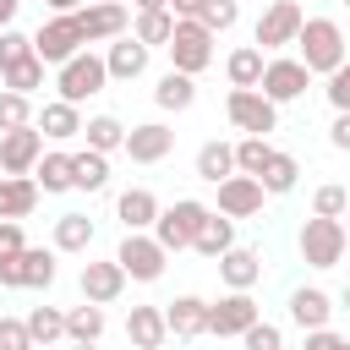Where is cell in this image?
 Returning <instances> with one entry per match:
<instances>
[{
    "label": "cell",
    "mask_w": 350,
    "mask_h": 350,
    "mask_svg": "<svg viewBox=\"0 0 350 350\" xmlns=\"http://www.w3.org/2000/svg\"><path fill=\"white\" fill-rule=\"evenodd\" d=\"M295 60H301L312 77H334V71L350 60L345 27H339L334 16H306V22H301V38H295Z\"/></svg>",
    "instance_id": "6da1fadb"
},
{
    "label": "cell",
    "mask_w": 350,
    "mask_h": 350,
    "mask_svg": "<svg viewBox=\"0 0 350 350\" xmlns=\"http://www.w3.org/2000/svg\"><path fill=\"white\" fill-rule=\"evenodd\" d=\"M109 88V66H104V55H93V49H82L77 60H66L60 71H55V98H66V104H88L93 93H104Z\"/></svg>",
    "instance_id": "7a4b0ae2"
},
{
    "label": "cell",
    "mask_w": 350,
    "mask_h": 350,
    "mask_svg": "<svg viewBox=\"0 0 350 350\" xmlns=\"http://www.w3.org/2000/svg\"><path fill=\"white\" fill-rule=\"evenodd\" d=\"M213 208L208 202H197V197H175L164 213H159V224H153V241L175 257V252H186L191 241H197V230H202V219H208Z\"/></svg>",
    "instance_id": "3957f363"
},
{
    "label": "cell",
    "mask_w": 350,
    "mask_h": 350,
    "mask_svg": "<svg viewBox=\"0 0 350 350\" xmlns=\"http://www.w3.org/2000/svg\"><path fill=\"white\" fill-rule=\"evenodd\" d=\"M301 22H306L301 0H268V5H262V16H257L252 44H257L262 55H279V49H290V44L301 38Z\"/></svg>",
    "instance_id": "277c9868"
},
{
    "label": "cell",
    "mask_w": 350,
    "mask_h": 350,
    "mask_svg": "<svg viewBox=\"0 0 350 350\" xmlns=\"http://www.w3.org/2000/svg\"><path fill=\"white\" fill-rule=\"evenodd\" d=\"M350 252H345V219H306L301 224V262L306 268H339Z\"/></svg>",
    "instance_id": "5b68a950"
},
{
    "label": "cell",
    "mask_w": 350,
    "mask_h": 350,
    "mask_svg": "<svg viewBox=\"0 0 350 350\" xmlns=\"http://www.w3.org/2000/svg\"><path fill=\"white\" fill-rule=\"evenodd\" d=\"M88 49V38H82V27H77V16H49V22H38V33H33V55L44 60V66H66V60H77Z\"/></svg>",
    "instance_id": "8992f818"
},
{
    "label": "cell",
    "mask_w": 350,
    "mask_h": 350,
    "mask_svg": "<svg viewBox=\"0 0 350 350\" xmlns=\"http://www.w3.org/2000/svg\"><path fill=\"white\" fill-rule=\"evenodd\" d=\"M208 66H213V33L202 22H175V33H170V71L202 77Z\"/></svg>",
    "instance_id": "52a82bcc"
},
{
    "label": "cell",
    "mask_w": 350,
    "mask_h": 350,
    "mask_svg": "<svg viewBox=\"0 0 350 350\" xmlns=\"http://www.w3.org/2000/svg\"><path fill=\"white\" fill-rule=\"evenodd\" d=\"M224 115H230V126L246 131V137H268V131H279V104H268L257 88H230Z\"/></svg>",
    "instance_id": "ba28073f"
},
{
    "label": "cell",
    "mask_w": 350,
    "mask_h": 350,
    "mask_svg": "<svg viewBox=\"0 0 350 350\" xmlns=\"http://www.w3.org/2000/svg\"><path fill=\"white\" fill-rule=\"evenodd\" d=\"M115 262L126 268V279H137V284H153V279H164V268H170V252L153 241V230H142V235H126V241L115 246Z\"/></svg>",
    "instance_id": "9c48e42d"
},
{
    "label": "cell",
    "mask_w": 350,
    "mask_h": 350,
    "mask_svg": "<svg viewBox=\"0 0 350 350\" xmlns=\"http://www.w3.org/2000/svg\"><path fill=\"white\" fill-rule=\"evenodd\" d=\"M55 284V252L27 246L16 257H0V290H49Z\"/></svg>",
    "instance_id": "30bf717a"
},
{
    "label": "cell",
    "mask_w": 350,
    "mask_h": 350,
    "mask_svg": "<svg viewBox=\"0 0 350 350\" xmlns=\"http://www.w3.org/2000/svg\"><path fill=\"white\" fill-rule=\"evenodd\" d=\"M306 88H312V71H306L295 55H268L262 82H257V93H262L268 104H295Z\"/></svg>",
    "instance_id": "8fae6325"
},
{
    "label": "cell",
    "mask_w": 350,
    "mask_h": 350,
    "mask_svg": "<svg viewBox=\"0 0 350 350\" xmlns=\"http://www.w3.org/2000/svg\"><path fill=\"white\" fill-rule=\"evenodd\" d=\"M252 323H262L252 290H224L219 301H208V334H219V339H241Z\"/></svg>",
    "instance_id": "7c38bea8"
},
{
    "label": "cell",
    "mask_w": 350,
    "mask_h": 350,
    "mask_svg": "<svg viewBox=\"0 0 350 350\" xmlns=\"http://www.w3.org/2000/svg\"><path fill=\"white\" fill-rule=\"evenodd\" d=\"M77 27H82L88 44H115V38L131 33V11H126L120 0H88V5L77 11Z\"/></svg>",
    "instance_id": "4fadbf2b"
},
{
    "label": "cell",
    "mask_w": 350,
    "mask_h": 350,
    "mask_svg": "<svg viewBox=\"0 0 350 350\" xmlns=\"http://www.w3.org/2000/svg\"><path fill=\"white\" fill-rule=\"evenodd\" d=\"M44 159V131L22 126V131H0V175H33Z\"/></svg>",
    "instance_id": "5bb4252c"
},
{
    "label": "cell",
    "mask_w": 350,
    "mask_h": 350,
    "mask_svg": "<svg viewBox=\"0 0 350 350\" xmlns=\"http://www.w3.org/2000/svg\"><path fill=\"white\" fill-rule=\"evenodd\" d=\"M170 153H175V131H170L164 120H142V126L126 131V159H131V164H159V159H170Z\"/></svg>",
    "instance_id": "9a60e30c"
},
{
    "label": "cell",
    "mask_w": 350,
    "mask_h": 350,
    "mask_svg": "<svg viewBox=\"0 0 350 350\" xmlns=\"http://www.w3.org/2000/svg\"><path fill=\"white\" fill-rule=\"evenodd\" d=\"M262 202H268V191H262V180H252V175H230V180L219 186V213H224V219H257Z\"/></svg>",
    "instance_id": "2e32d148"
},
{
    "label": "cell",
    "mask_w": 350,
    "mask_h": 350,
    "mask_svg": "<svg viewBox=\"0 0 350 350\" xmlns=\"http://www.w3.org/2000/svg\"><path fill=\"white\" fill-rule=\"evenodd\" d=\"M328 317H334V295H328V290H317V284H295V290H290V323H295L301 334L328 328Z\"/></svg>",
    "instance_id": "e0dca14e"
},
{
    "label": "cell",
    "mask_w": 350,
    "mask_h": 350,
    "mask_svg": "<svg viewBox=\"0 0 350 350\" xmlns=\"http://www.w3.org/2000/svg\"><path fill=\"white\" fill-rule=\"evenodd\" d=\"M159 197L148 191V186H126L120 197H115V219L126 224V235H142V230H153L159 224Z\"/></svg>",
    "instance_id": "ac0fdd59"
},
{
    "label": "cell",
    "mask_w": 350,
    "mask_h": 350,
    "mask_svg": "<svg viewBox=\"0 0 350 350\" xmlns=\"http://www.w3.org/2000/svg\"><path fill=\"white\" fill-rule=\"evenodd\" d=\"M126 339H131V350H164L170 345L164 306H131L126 312Z\"/></svg>",
    "instance_id": "d6986e66"
},
{
    "label": "cell",
    "mask_w": 350,
    "mask_h": 350,
    "mask_svg": "<svg viewBox=\"0 0 350 350\" xmlns=\"http://www.w3.org/2000/svg\"><path fill=\"white\" fill-rule=\"evenodd\" d=\"M120 290H126V268L109 257V262H82V295L93 301V306H109V301H120Z\"/></svg>",
    "instance_id": "ffe728a7"
},
{
    "label": "cell",
    "mask_w": 350,
    "mask_h": 350,
    "mask_svg": "<svg viewBox=\"0 0 350 350\" xmlns=\"http://www.w3.org/2000/svg\"><path fill=\"white\" fill-rule=\"evenodd\" d=\"M164 323H170V339H197V334H208V301L202 295H175L170 306H164Z\"/></svg>",
    "instance_id": "44dd1931"
},
{
    "label": "cell",
    "mask_w": 350,
    "mask_h": 350,
    "mask_svg": "<svg viewBox=\"0 0 350 350\" xmlns=\"http://www.w3.org/2000/svg\"><path fill=\"white\" fill-rule=\"evenodd\" d=\"M148 55H153V49H148V44H137L131 33H126V38H115V44L104 49V66H109V82H137V77L148 71Z\"/></svg>",
    "instance_id": "7402d4cb"
},
{
    "label": "cell",
    "mask_w": 350,
    "mask_h": 350,
    "mask_svg": "<svg viewBox=\"0 0 350 350\" xmlns=\"http://www.w3.org/2000/svg\"><path fill=\"white\" fill-rule=\"evenodd\" d=\"M38 131H44V142H71V137H82V109L77 104H66V98H49L44 109H38V120H33Z\"/></svg>",
    "instance_id": "603a6c76"
},
{
    "label": "cell",
    "mask_w": 350,
    "mask_h": 350,
    "mask_svg": "<svg viewBox=\"0 0 350 350\" xmlns=\"http://www.w3.org/2000/svg\"><path fill=\"white\" fill-rule=\"evenodd\" d=\"M38 180L33 175H0V219H11V224H22L33 208H38Z\"/></svg>",
    "instance_id": "cb8c5ba5"
},
{
    "label": "cell",
    "mask_w": 350,
    "mask_h": 350,
    "mask_svg": "<svg viewBox=\"0 0 350 350\" xmlns=\"http://www.w3.org/2000/svg\"><path fill=\"white\" fill-rule=\"evenodd\" d=\"M219 279H224V290H252V284L262 279V252L230 246V252L219 257Z\"/></svg>",
    "instance_id": "d4e9b609"
},
{
    "label": "cell",
    "mask_w": 350,
    "mask_h": 350,
    "mask_svg": "<svg viewBox=\"0 0 350 350\" xmlns=\"http://www.w3.org/2000/svg\"><path fill=\"white\" fill-rule=\"evenodd\" d=\"M191 170H197V180H208V186H224V180L235 175V142H219V137L202 142Z\"/></svg>",
    "instance_id": "484cf974"
},
{
    "label": "cell",
    "mask_w": 350,
    "mask_h": 350,
    "mask_svg": "<svg viewBox=\"0 0 350 350\" xmlns=\"http://www.w3.org/2000/svg\"><path fill=\"white\" fill-rule=\"evenodd\" d=\"M153 104L170 109V115H186V109L197 104V77H186V71H164L159 88H153Z\"/></svg>",
    "instance_id": "4316f807"
},
{
    "label": "cell",
    "mask_w": 350,
    "mask_h": 350,
    "mask_svg": "<svg viewBox=\"0 0 350 350\" xmlns=\"http://www.w3.org/2000/svg\"><path fill=\"white\" fill-rule=\"evenodd\" d=\"M33 180H38V191H49V197H60V191H77V170H71V153H44L38 159V170H33Z\"/></svg>",
    "instance_id": "83f0119b"
},
{
    "label": "cell",
    "mask_w": 350,
    "mask_h": 350,
    "mask_svg": "<svg viewBox=\"0 0 350 350\" xmlns=\"http://www.w3.org/2000/svg\"><path fill=\"white\" fill-rule=\"evenodd\" d=\"M230 246H235V219H224V213L213 208V213L202 219V230H197L191 252H202V257H213V262H219V257H224Z\"/></svg>",
    "instance_id": "f1b7e54d"
},
{
    "label": "cell",
    "mask_w": 350,
    "mask_h": 350,
    "mask_svg": "<svg viewBox=\"0 0 350 350\" xmlns=\"http://www.w3.org/2000/svg\"><path fill=\"white\" fill-rule=\"evenodd\" d=\"M262 66H268V55H262L257 44H241V49H230L224 77H230V88H257V82H262Z\"/></svg>",
    "instance_id": "f546056e"
},
{
    "label": "cell",
    "mask_w": 350,
    "mask_h": 350,
    "mask_svg": "<svg viewBox=\"0 0 350 350\" xmlns=\"http://www.w3.org/2000/svg\"><path fill=\"white\" fill-rule=\"evenodd\" d=\"M170 33H175V11H137L131 16V38L148 49H170Z\"/></svg>",
    "instance_id": "4dcf8cb0"
},
{
    "label": "cell",
    "mask_w": 350,
    "mask_h": 350,
    "mask_svg": "<svg viewBox=\"0 0 350 350\" xmlns=\"http://www.w3.org/2000/svg\"><path fill=\"white\" fill-rule=\"evenodd\" d=\"M126 131L131 126H120L115 115H88V126H82V137H88L93 153H126Z\"/></svg>",
    "instance_id": "1f68e13d"
},
{
    "label": "cell",
    "mask_w": 350,
    "mask_h": 350,
    "mask_svg": "<svg viewBox=\"0 0 350 350\" xmlns=\"http://www.w3.org/2000/svg\"><path fill=\"white\" fill-rule=\"evenodd\" d=\"M66 339H71V345H98V339H104V306H93V301L71 306V312H66Z\"/></svg>",
    "instance_id": "d6a6232c"
},
{
    "label": "cell",
    "mask_w": 350,
    "mask_h": 350,
    "mask_svg": "<svg viewBox=\"0 0 350 350\" xmlns=\"http://www.w3.org/2000/svg\"><path fill=\"white\" fill-rule=\"evenodd\" d=\"M257 180H262V191H268V197H284V191H295V180H301V159L273 148V159H268V170H262Z\"/></svg>",
    "instance_id": "836d02e7"
},
{
    "label": "cell",
    "mask_w": 350,
    "mask_h": 350,
    "mask_svg": "<svg viewBox=\"0 0 350 350\" xmlns=\"http://www.w3.org/2000/svg\"><path fill=\"white\" fill-rule=\"evenodd\" d=\"M22 323H27V334H33V345H38V350H49V345H60V339H66V312H60V306H33Z\"/></svg>",
    "instance_id": "e575fe53"
},
{
    "label": "cell",
    "mask_w": 350,
    "mask_h": 350,
    "mask_svg": "<svg viewBox=\"0 0 350 350\" xmlns=\"http://www.w3.org/2000/svg\"><path fill=\"white\" fill-rule=\"evenodd\" d=\"M44 71H49V66H44L38 55H27V60H16V66H5V71H0V88H5V93H27V98H33V93L44 88Z\"/></svg>",
    "instance_id": "d590c367"
},
{
    "label": "cell",
    "mask_w": 350,
    "mask_h": 350,
    "mask_svg": "<svg viewBox=\"0 0 350 350\" xmlns=\"http://www.w3.org/2000/svg\"><path fill=\"white\" fill-rule=\"evenodd\" d=\"M71 170H77V191H104L109 186V153L82 148V153H71Z\"/></svg>",
    "instance_id": "8d00e7d4"
},
{
    "label": "cell",
    "mask_w": 350,
    "mask_h": 350,
    "mask_svg": "<svg viewBox=\"0 0 350 350\" xmlns=\"http://www.w3.org/2000/svg\"><path fill=\"white\" fill-rule=\"evenodd\" d=\"M93 246V219L88 213H60L55 219V252H88Z\"/></svg>",
    "instance_id": "74e56055"
},
{
    "label": "cell",
    "mask_w": 350,
    "mask_h": 350,
    "mask_svg": "<svg viewBox=\"0 0 350 350\" xmlns=\"http://www.w3.org/2000/svg\"><path fill=\"white\" fill-rule=\"evenodd\" d=\"M268 159H273V142H268V137H241V142H235V175H252V180H257V175L268 170Z\"/></svg>",
    "instance_id": "f35d334b"
},
{
    "label": "cell",
    "mask_w": 350,
    "mask_h": 350,
    "mask_svg": "<svg viewBox=\"0 0 350 350\" xmlns=\"http://www.w3.org/2000/svg\"><path fill=\"white\" fill-rule=\"evenodd\" d=\"M33 120H38V115H33V98L0 88V131H22V126H33Z\"/></svg>",
    "instance_id": "ab89813d"
},
{
    "label": "cell",
    "mask_w": 350,
    "mask_h": 350,
    "mask_svg": "<svg viewBox=\"0 0 350 350\" xmlns=\"http://www.w3.org/2000/svg\"><path fill=\"white\" fill-rule=\"evenodd\" d=\"M312 213H317V219H345V213H350V191H345L339 180L317 186V191H312Z\"/></svg>",
    "instance_id": "60d3db41"
},
{
    "label": "cell",
    "mask_w": 350,
    "mask_h": 350,
    "mask_svg": "<svg viewBox=\"0 0 350 350\" xmlns=\"http://www.w3.org/2000/svg\"><path fill=\"white\" fill-rule=\"evenodd\" d=\"M197 22H202V27L219 38V33H230V27L241 22V0H208V11H202Z\"/></svg>",
    "instance_id": "b9f144b4"
},
{
    "label": "cell",
    "mask_w": 350,
    "mask_h": 350,
    "mask_svg": "<svg viewBox=\"0 0 350 350\" xmlns=\"http://www.w3.org/2000/svg\"><path fill=\"white\" fill-rule=\"evenodd\" d=\"M27 55H33V33L5 27V33H0V71H5V66H16V60H27Z\"/></svg>",
    "instance_id": "7bdbcfd3"
},
{
    "label": "cell",
    "mask_w": 350,
    "mask_h": 350,
    "mask_svg": "<svg viewBox=\"0 0 350 350\" xmlns=\"http://www.w3.org/2000/svg\"><path fill=\"white\" fill-rule=\"evenodd\" d=\"M241 345L246 350H284V334H279V323H252L241 334Z\"/></svg>",
    "instance_id": "ee69618b"
},
{
    "label": "cell",
    "mask_w": 350,
    "mask_h": 350,
    "mask_svg": "<svg viewBox=\"0 0 350 350\" xmlns=\"http://www.w3.org/2000/svg\"><path fill=\"white\" fill-rule=\"evenodd\" d=\"M0 350H38L22 317H0Z\"/></svg>",
    "instance_id": "f6af8a7d"
},
{
    "label": "cell",
    "mask_w": 350,
    "mask_h": 350,
    "mask_svg": "<svg viewBox=\"0 0 350 350\" xmlns=\"http://www.w3.org/2000/svg\"><path fill=\"white\" fill-rule=\"evenodd\" d=\"M323 93H328L334 115H350V60H345V66H339V71L328 77V88H323Z\"/></svg>",
    "instance_id": "bcb514c9"
},
{
    "label": "cell",
    "mask_w": 350,
    "mask_h": 350,
    "mask_svg": "<svg viewBox=\"0 0 350 350\" xmlns=\"http://www.w3.org/2000/svg\"><path fill=\"white\" fill-rule=\"evenodd\" d=\"M16 252H27V235H22V224L0 219V257H16Z\"/></svg>",
    "instance_id": "7dc6e473"
},
{
    "label": "cell",
    "mask_w": 350,
    "mask_h": 350,
    "mask_svg": "<svg viewBox=\"0 0 350 350\" xmlns=\"http://www.w3.org/2000/svg\"><path fill=\"white\" fill-rule=\"evenodd\" d=\"M301 350H350V334H334V328H317V334H306V345Z\"/></svg>",
    "instance_id": "c3c4849f"
},
{
    "label": "cell",
    "mask_w": 350,
    "mask_h": 350,
    "mask_svg": "<svg viewBox=\"0 0 350 350\" xmlns=\"http://www.w3.org/2000/svg\"><path fill=\"white\" fill-rule=\"evenodd\" d=\"M170 11H175V22H197L208 11V0H170Z\"/></svg>",
    "instance_id": "681fc988"
},
{
    "label": "cell",
    "mask_w": 350,
    "mask_h": 350,
    "mask_svg": "<svg viewBox=\"0 0 350 350\" xmlns=\"http://www.w3.org/2000/svg\"><path fill=\"white\" fill-rule=\"evenodd\" d=\"M328 142H334L339 153H350V115H334V126H328Z\"/></svg>",
    "instance_id": "f907efd6"
},
{
    "label": "cell",
    "mask_w": 350,
    "mask_h": 350,
    "mask_svg": "<svg viewBox=\"0 0 350 350\" xmlns=\"http://www.w3.org/2000/svg\"><path fill=\"white\" fill-rule=\"evenodd\" d=\"M16 11H22V0H0V33L16 27Z\"/></svg>",
    "instance_id": "816d5d0a"
},
{
    "label": "cell",
    "mask_w": 350,
    "mask_h": 350,
    "mask_svg": "<svg viewBox=\"0 0 350 350\" xmlns=\"http://www.w3.org/2000/svg\"><path fill=\"white\" fill-rule=\"evenodd\" d=\"M44 5H49V11H55V16H77V11H82V5H88V0H44Z\"/></svg>",
    "instance_id": "f5cc1de1"
},
{
    "label": "cell",
    "mask_w": 350,
    "mask_h": 350,
    "mask_svg": "<svg viewBox=\"0 0 350 350\" xmlns=\"http://www.w3.org/2000/svg\"><path fill=\"white\" fill-rule=\"evenodd\" d=\"M131 11H170V0H131Z\"/></svg>",
    "instance_id": "db71d44e"
},
{
    "label": "cell",
    "mask_w": 350,
    "mask_h": 350,
    "mask_svg": "<svg viewBox=\"0 0 350 350\" xmlns=\"http://www.w3.org/2000/svg\"><path fill=\"white\" fill-rule=\"evenodd\" d=\"M345 252H350V219H345Z\"/></svg>",
    "instance_id": "11a10c76"
},
{
    "label": "cell",
    "mask_w": 350,
    "mask_h": 350,
    "mask_svg": "<svg viewBox=\"0 0 350 350\" xmlns=\"http://www.w3.org/2000/svg\"><path fill=\"white\" fill-rule=\"evenodd\" d=\"M71 350H98V345H71Z\"/></svg>",
    "instance_id": "9f6ffc18"
},
{
    "label": "cell",
    "mask_w": 350,
    "mask_h": 350,
    "mask_svg": "<svg viewBox=\"0 0 350 350\" xmlns=\"http://www.w3.org/2000/svg\"><path fill=\"white\" fill-rule=\"evenodd\" d=\"M345 312H350V284H345Z\"/></svg>",
    "instance_id": "6f0895ef"
},
{
    "label": "cell",
    "mask_w": 350,
    "mask_h": 350,
    "mask_svg": "<svg viewBox=\"0 0 350 350\" xmlns=\"http://www.w3.org/2000/svg\"><path fill=\"white\" fill-rule=\"evenodd\" d=\"M339 5H350V0H339Z\"/></svg>",
    "instance_id": "680465c9"
},
{
    "label": "cell",
    "mask_w": 350,
    "mask_h": 350,
    "mask_svg": "<svg viewBox=\"0 0 350 350\" xmlns=\"http://www.w3.org/2000/svg\"><path fill=\"white\" fill-rule=\"evenodd\" d=\"M164 350H170V345H164Z\"/></svg>",
    "instance_id": "91938a15"
},
{
    "label": "cell",
    "mask_w": 350,
    "mask_h": 350,
    "mask_svg": "<svg viewBox=\"0 0 350 350\" xmlns=\"http://www.w3.org/2000/svg\"><path fill=\"white\" fill-rule=\"evenodd\" d=\"M345 191H350V186H345Z\"/></svg>",
    "instance_id": "94428289"
}]
</instances>
